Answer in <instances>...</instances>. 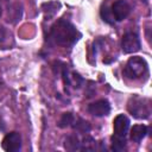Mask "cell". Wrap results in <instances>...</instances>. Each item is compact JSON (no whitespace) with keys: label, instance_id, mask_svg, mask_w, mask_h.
<instances>
[{"label":"cell","instance_id":"obj_1","mask_svg":"<svg viewBox=\"0 0 152 152\" xmlns=\"http://www.w3.org/2000/svg\"><path fill=\"white\" fill-rule=\"evenodd\" d=\"M81 38V33L76 27L65 19H58L51 27L48 34L49 42L58 46H72Z\"/></svg>","mask_w":152,"mask_h":152},{"label":"cell","instance_id":"obj_2","mask_svg":"<svg viewBox=\"0 0 152 152\" xmlns=\"http://www.w3.org/2000/svg\"><path fill=\"white\" fill-rule=\"evenodd\" d=\"M124 74L126 77H128L131 80H138L144 76H147L148 65L144 58L135 56V57H132L128 59V62L124 69Z\"/></svg>","mask_w":152,"mask_h":152},{"label":"cell","instance_id":"obj_3","mask_svg":"<svg viewBox=\"0 0 152 152\" xmlns=\"http://www.w3.org/2000/svg\"><path fill=\"white\" fill-rule=\"evenodd\" d=\"M127 109L137 119H147L151 114L150 101L147 99H141L139 96H133L128 101Z\"/></svg>","mask_w":152,"mask_h":152},{"label":"cell","instance_id":"obj_4","mask_svg":"<svg viewBox=\"0 0 152 152\" xmlns=\"http://www.w3.org/2000/svg\"><path fill=\"white\" fill-rule=\"evenodd\" d=\"M121 49L125 53H133L140 50V39L137 33L127 32L121 40Z\"/></svg>","mask_w":152,"mask_h":152},{"label":"cell","instance_id":"obj_5","mask_svg":"<svg viewBox=\"0 0 152 152\" xmlns=\"http://www.w3.org/2000/svg\"><path fill=\"white\" fill-rule=\"evenodd\" d=\"M21 147V135L18 132H11L2 139V148L7 152H17Z\"/></svg>","mask_w":152,"mask_h":152},{"label":"cell","instance_id":"obj_6","mask_svg":"<svg viewBox=\"0 0 152 152\" xmlns=\"http://www.w3.org/2000/svg\"><path fill=\"white\" fill-rule=\"evenodd\" d=\"M110 12H112V15H113L114 20L121 21V20L126 19L128 17V14L131 13V6L124 0H116L112 5Z\"/></svg>","mask_w":152,"mask_h":152},{"label":"cell","instance_id":"obj_7","mask_svg":"<svg viewBox=\"0 0 152 152\" xmlns=\"http://www.w3.org/2000/svg\"><path fill=\"white\" fill-rule=\"evenodd\" d=\"M113 128H114V134L116 137H122L126 138V134L129 129V120L126 115L119 114L114 121H113Z\"/></svg>","mask_w":152,"mask_h":152},{"label":"cell","instance_id":"obj_8","mask_svg":"<svg viewBox=\"0 0 152 152\" xmlns=\"http://www.w3.org/2000/svg\"><path fill=\"white\" fill-rule=\"evenodd\" d=\"M88 112L95 116H104L110 112V104L106 99L97 100L88 106Z\"/></svg>","mask_w":152,"mask_h":152},{"label":"cell","instance_id":"obj_9","mask_svg":"<svg viewBox=\"0 0 152 152\" xmlns=\"http://www.w3.org/2000/svg\"><path fill=\"white\" fill-rule=\"evenodd\" d=\"M61 8V4L58 1H50V2H44L42 5V10H43V13H44V18L46 20L53 18L57 12L59 11Z\"/></svg>","mask_w":152,"mask_h":152},{"label":"cell","instance_id":"obj_10","mask_svg":"<svg viewBox=\"0 0 152 152\" xmlns=\"http://www.w3.org/2000/svg\"><path fill=\"white\" fill-rule=\"evenodd\" d=\"M147 134V127L145 125H134L131 129V139L135 142L141 141Z\"/></svg>","mask_w":152,"mask_h":152},{"label":"cell","instance_id":"obj_11","mask_svg":"<svg viewBox=\"0 0 152 152\" xmlns=\"http://www.w3.org/2000/svg\"><path fill=\"white\" fill-rule=\"evenodd\" d=\"M64 147L68 151H78V150H81V142H80L78 137L75 135V134H71V135L66 137L65 141H64Z\"/></svg>","mask_w":152,"mask_h":152},{"label":"cell","instance_id":"obj_12","mask_svg":"<svg viewBox=\"0 0 152 152\" xmlns=\"http://www.w3.org/2000/svg\"><path fill=\"white\" fill-rule=\"evenodd\" d=\"M72 127H74V129H75L76 132L82 133V134H87V133H89V131H90V125L88 124V121H86V120H83V119H77V120L74 122Z\"/></svg>","mask_w":152,"mask_h":152},{"label":"cell","instance_id":"obj_13","mask_svg":"<svg viewBox=\"0 0 152 152\" xmlns=\"http://www.w3.org/2000/svg\"><path fill=\"white\" fill-rule=\"evenodd\" d=\"M75 122V116L72 113L68 112V113H63V115L61 116L59 121H58V126L61 128H65V127H69V126H72Z\"/></svg>","mask_w":152,"mask_h":152},{"label":"cell","instance_id":"obj_14","mask_svg":"<svg viewBox=\"0 0 152 152\" xmlns=\"http://www.w3.org/2000/svg\"><path fill=\"white\" fill-rule=\"evenodd\" d=\"M125 146H126V138L116 137V135L112 137V150L113 151L120 152L125 148Z\"/></svg>","mask_w":152,"mask_h":152},{"label":"cell","instance_id":"obj_15","mask_svg":"<svg viewBox=\"0 0 152 152\" xmlns=\"http://www.w3.org/2000/svg\"><path fill=\"white\" fill-rule=\"evenodd\" d=\"M101 18L103 19V21H106L108 24H114V18H113L112 12L108 8V6H103L101 8Z\"/></svg>","mask_w":152,"mask_h":152},{"label":"cell","instance_id":"obj_16","mask_svg":"<svg viewBox=\"0 0 152 152\" xmlns=\"http://www.w3.org/2000/svg\"><path fill=\"white\" fill-rule=\"evenodd\" d=\"M7 40H8V32L5 27L0 26V46L4 45Z\"/></svg>","mask_w":152,"mask_h":152},{"label":"cell","instance_id":"obj_17","mask_svg":"<svg viewBox=\"0 0 152 152\" xmlns=\"http://www.w3.org/2000/svg\"><path fill=\"white\" fill-rule=\"evenodd\" d=\"M0 17H1V6H0Z\"/></svg>","mask_w":152,"mask_h":152}]
</instances>
